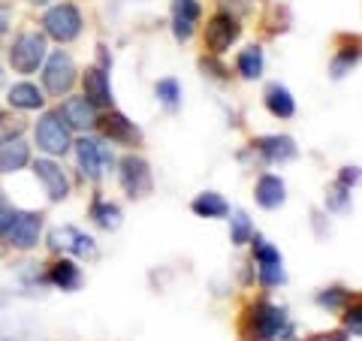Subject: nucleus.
Here are the masks:
<instances>
[{
	"label": "nucleus",
	"instance_id": "1",
	"mask_svg": "<svg viewBox=\"0 0 362 341\" xmlns=\"http://www.w3.org/2000/svg\"><path fill=\"white\" fill-rule=\"evenodd\" d=\"M290 333L293 326L284 308H275L269 302H257L254 308H247V335H251V341H278L287 338Z\"/></svg>",
	"mask_w": 362,
	"mask_h": 341
},
{
	"label": "nucleus",
	"instance_id": "2",
	"mask_svg": "<svg viewBox=\"0 0 362 341\" xmlns=\"http://www.w3.org/2000/svg\"><path fill=\"white\" fill-rule=\"evenodd\" d=\"M42 25H45V33H49L52 40L70 42V40H76L78 33H82V13H78L73 4H58V6H52L49 13H45Z\"/></svg>",
	"mask_w": 362,
	"mask_h": 341
},
{
	"label": "nucleus",
	"instance_id": "3",
	"mask_svg": "<svg viewBox=\"0 0 362 341\" xmlns=\"http://www.w3.org/2000/svg\"><path fill=\"white\" fill-rule=\"evenodd\" d=\"M45 58V37L42 33H21L9 49V64H13L16 73H33Z\"/></svg>",
	"mask_w": 362,
	"mask_h": 341
},
{
	"label": "nucleus",
	"instance_id": "4",
	"mask_svg": "<svg viewBox=\"0 0 362 341\" xmlns=\"http://www.w3.org/2000/svg\"><path fill=\"white\" fill-rule=\"evenodd\" d=\"M37 145L45 154H66L70 151V127L64 124V118L58 112H49L42 115L37 124Z\"/></svg>",
	"mask_w": 362,
	"mask_h": 341
},
{
	"label": "nucleus",
	"instance_id": "5",
	"mask_svg": "<svg viewBox=\"0 0 362 341\" xmlns=\"http://www.w3.org/2000/svg\"><path fill=\"white\" fill-rule=\"evenodd\" d=\"M42 82L49 88V94L61 97L66 94L73 85H76V64L66 52H54L49 64H45V73H42Z\"/></svg>",
	"mask_w": 362,
	"mask_h": 341
},
{
	"label": "nucleus",
	"instance_id": "6",
	"mask_svg": "<svg viewBox=\"0 0 362 341\" xmlns=\"http://www.w3.org/2000/svg\"><path fill=\"white\" fill-rule=\"evenodd\" d=\"M40 230H42L40 212H18V214H13V221H9L6 238L18 251H30V248L40 242Z\"/></svg>",
	"mask_w": 362,
	"mask_h": 341
},
{
	"label": "nucleus",
	"instance_id": "7",
	"mask_svg": "<svg viewBox=\"0 0 362 341\" xmlns=\"http://www.w3.org/2000/svg\"><path fill=\"white\" fill-rule=\"evenodd\" d=\"M254 254H257L259 281H263V287H278V284L287 281V272H284V266H281L278 248H272L266 238H254Z\"/></svg>",
	"mask_w": 362,
	"mask_h": 341
},
{
	"label": "nucleus",
	"instance_id": "8",
	"mask_svg": "<svg viewBox=\"0 0 362 341\" xmlns=\"http://www.w3.org/2000/svg\"><path fill=\"white\" fill-rule=\"evenodd\" d=\"M76 157H78V166H82V173L88 178H100L103 169L112 166V154L106 149V142H97V139H78Z\"/></svg>",
	"mask_w": 362,
	"mask_h": 341
},
{
	"label": "nucleus",
	"instance_id": "9",
	"mask_svg": "<svg viewBox=\"0 0 362 341\" xmlns=\"http://www.w3.org/2000/svg\"><path fill=\"white\" fill-rule=\"evenodd\" d=\"M239 30L242 28H239V21H235L233 16L218 13L209 21V28H206V45L214 54H223L235 40H239Z\"/></svg>",
	"mask_w": 362,
	"mask_h": 341
},
{
	"label": "nucleus",
	"instance_id": "10",
	"mask_svg": "<svg viewBox=\"0 0 362 341\" xmlns=\"http://www.w3.org/2000/svg\"><path fill=\"white\" fill-rule=\"evenodd\" d=\"M121 185L130 197H145L151 190V169L142 157H133L127 154L121 161Z\"/></svg>",
	"mask_w": 362,
	"mask_h": 341
},
{
	"label": "nucleus",
	"instance_id": "11",
	"mask_svg": "<svg viewBox=\"0 0 362 341\" xmlns=\"http://www.w3.org/2000/svg\"><path fill=\"white\" fill-rule=\"evenodd\" d=\"M33 173H37V178L42 181V187L49 193L52 202H61V200L70 197V181H66L64 169L54 161H37L33 163Z\"/></svg>",
	"mask_w": 362,
	"mask_h": 341
},
{
	"label": "nucleus",
	"instance_id": "12",
	"mask_svg": "<svg viewBox=\"0 0 362 341\" xmlns=\"http://www.w3.org/2000/svg\"><path fill=\"white\" fill-rule=\"evenodd\" d=\"M58 115L64 118L66 127H76V130L97 127V106H90L85 97H70V100H64V106H61Z\"/></svg>",
	"mask_w": 362,
	"mask_h": 341
},
{
	"label": "nucleus",
	"instance_id": "13",
	"mask_svg": "<svg viewBox=\"0 0 362 341\" xmlns=\"http://www.w3.org/2000/svg\"><path fill=\"white\" fill-rule=\"evenodd\" d=\"M199 16H202V9H199L197 0H175L173 4V33H175L178 42H187L194 37Z\"/></svg>",
	"mask_w": 362,
	"mask_h": 341
},
{
	"label": "nucleus",
	"instance_id": "14",
	"mask_svg": "<svg viewBox=\"0 0 362 341\" xmlns=\"http://www.w3.org/2000/svg\"><path fill=\"white\" fill-rule=\"evenodd\" d=\"M30 161V149L21 136H6L0 142V173H18Z\"/></svg>",
	"mask_w": 362,
	"mask_h": 341
},
{
	"label": "nucleus",
	"instance_id": "15",
	"mask_svg": "<svg viewBox=\"0 0 362 341\" xmlns=\"http://www.w3.org/2000/svg\"><path fill=\"white\" fill-rule=\"evenodd\" d=\"M100 130H103L106 139L112 142H124V145H133L139 142V127H136L133 121H127L121 115V112H112V115H106L103 121H97Z\"/></svg>",
	"mask_w": 362,
	"mask_h": 341
},
{
	"label": "nucleus",
	"instance_id": "16",
	"mask_svg": "<svg viewBox=\"0 0 362 341\" xmlns=\"http://www.w3.org/2000/svg\"><path fill=\"white\" fill-rule=\"evenodd\" d=\"M85 100L90 106H112V88L106 70H100V67L85 70Z\"/></svg>",
	"mask_w": 362,
	"mask_h": 341
},
{
	"label": "nucleus",
	"instance_id": "17",
	"mask_svg": "<svg viewBox=\"0 0 362 341\" xmlns=\"http://www.w3.org/2000/svg\"><path fill=\"white\" fill-rule=\"evenodd\" d=\"M257 149L263 151V157L269 163H284L296 157V142L290 136H266V139L257 142Z\"/></svg>",
	"mask_w": 362,
	"mask_h": 341
},
{
	"label": "nucleus",
	"instance_id": "18",
	"mask_svg": "<svg viewBox=\"0 0 362 341\" xmlns=\"http://www.w3.org/2000/svg\"><path fill=\"white\" fill-rule=\"evenodd\" d=\"M287 200V190H284V181L278 175H263L257 181V202L263 209H281Z\"/></svg>",
	"mask_w": 362,
	"mask_h": 341
},
{
	"label": "nucleus",
	"instance_id": "19",
	"mask_svg": "<svg viewBox=\"0 0 362 341\" xmlns=\"http://www.w3.org/2000/svg\"><path fill=\"white\" fill-rule=\"evenodd\" d=\"M266 109L275 118H293V112H296V100L290 97V91L284 85H272L266 91Z\"/></svg>",
	"mask_w": 362,
	"mask_h": 341
},
{
	"label": "nucleus",
	"instance_id": "20",
	"mask_svg": "<svg viewBox=\"0 0 362 341\" xmlns=\"http://www.w3.org/2000/svg\"><path fill=\"white\" fill-rule=\"evenodd\" d=\"M190 209H194V214H199V218H223V214L230 212L226 200L221 197V193H214V190L199 193V197L190 202Z\"/></svg>",
	"mask_w": 362,
	"mask_h": 341
},
{
	"label": "nucleus",
	"instance_id": "21",
	"mask_svg": "<svg viewBox=\"0 0 362 341\" xmlns=\"http://www.w3.org/2000/svg\"><path fill=\"white\" fill-rule=\"evenodd\" d=\"M49 278H52L54 287H61L66 293H73V290L82 287V272H78V266L70 263V260H61V263H54Z\"/></svg>",
	"mask_w": 362,
	"mask_h": 341
},
{
	"label": "nucleus",
	"instance_id": "22",
	"mask_svg": "<svg viewBox=\"0 0 362 341\" xmlns=\"http://www.w3.org/2000/svg\"><path fill=\"white\" fill-rule=\"evenodd\" d=\"M9 103L16 109H40L45 103V97L37 85L21 82V85H13V91H9Z\"/></svg>",
	"mask_w": 362,
	"mask_h": 341
},
{
	"label": "nucleus",
	"instance_id": "23",
	"mask_svg": "<svg viewBox=\"0 0 362 341\" xmlns=\"http://www.w3.org/2000/svg\"><path fill=\"white\" fill-rule=\"evenodd\" d=\"M90 218H94L103 230H118L121 226V209L115 206V202H94V209H90Z\"/></svg>",
	"mask_w": 362,
	"mask_h": 341
},
{
	"label": "nucleus",
	"instance_id": "24",
	"mask_svg": "<svg viewBox=\"0 0 362 341\" xmlns=\"http://www.w3.org/2000/svg\"><path fill=\"white\" fill-rule=\"evenodd\" d=\"M239 73L245 79H259V73H263V49L259 45H247L239 54Z\"/></svg>",
	"mask_w": 362,
	"mask_h": 341
},
{
	"label": "nucleus",
	"instance_id": "25",
	"mask_svg": "<svg viewBox=\"0 0 362 341\" xmlns=\"http://www.w3.org/2000/svg\"><path fill=\"white\" fill-rule=\"evenodd\" d=\"M230 238H233V245H245V242H251V238H254V224H251V218H247L245 212H233V218H230Z\"/></svg>",
	"mask_w": 362,
	"mask_h": 341
},
{
	"label": "nucleus",
	"instance_id": "26",
	"mask_svg": "<svg viewBox=\"0 0 362 341\" xmlns=\"http://www.w3.org/2000/svg\"><path fill=\"white\" fill-rule=\"evenodd\" d=\"M154 94H157V100H160L163 106H169V109H175V106L181 103V88H178L175 79H160V82L154 85Z\"/></svg>",
	"mask_w": 362,
	"mask_h": 341
},
{
	"label": "nucleus",
	"instance_id": "27",
	"mask_svg": "<svg viewBox=\"0 0 362 341\" xmlns=\"http://www.w3.org/2000/svg\"><path fill=\"white\" fill-rule=\"evenodd\" d=\"M76 236H78L76 226H58V230L49 233V248L52 251H73Z\"/></svg>",
	"mask_w": 362,
	"mask_h": 341
},
{
	"label": "nucleus",
	"instance_id": "28",
	"mask_svg": "<svg viewBox=\"0 0 362 341\" xmlns=\"http://www.w3.org/2000/svg\"><path fill=\"white\" fill-rule=\"evenodd\" d=\"M317 302H320L323 308L338 311V308H341V305L347 302V290H341V287H329V290H323L320 296H317Z\"/></svg>",
	"mask_w": 362,
	"mask_h": 341
},
{
	"label": "nucleus",
	"instance_id": "29",
	"mask_svg": "<svg viewBox=\"0 0 362 341\" xmlns=\"http://www.w3.org/2000/svg\"><path fill=\"white\" fill-rule=\"evenodd\" d=\"M347 202H350V187H344V185H335L329 190V197H326V206H329L332 212H344Z\"/></svg>",
	"mask_w": 362,
	"mask_h": 341
},
{
	"label": "nucleus",
	"instance_id": "30",
	"mask_svg": "<svg viewBox=\"0 0 362 341\" xmlns=\"http://www.w3.org/2000/svg\"><path fill=\"white\" fill-rule=\"evenodd\" d=\"M70 254H76V257H97V245H94V238L90 236H85V233H78L76 236V245H73V251Z\"/></svg>",
	"mask_w": 362,
	"mask_h": 341
},
{
	"label": "nucleus",
	"instance_id": "31",
	"mask_svg": "<svg viewBox=\"0 0 362 341\" xmlns=\"http://www.w3.org/2000/svg\"><path fill=\"white\" fill-rule=\"evenodd\" d=\"M356 64V49H350V52H341V58H335L332 64V79H341L347 76V70Z\"/></svg>",
	"mask_w": 362,
	"mask_h": 341
},
{
	"label": "nucleus",
	"instance_id": "32",
	"mask_svg": "<svg viewBox=\"0 0 362 341\" xmlns=\"http://www.w3.org/2000/svg\"><path fill=\"white\" fill-rule=\"evenodd\" d=\"M13 206H9V200H6V193L0 190V236H6L9 230V221H13Z\"/></svg>",
	"mask_w": 362,
	"mask_h": 341
},
{
	"label": "nucleus",
	"instance_id": "33",
	"mask_svg": "<svg viewBox=\"0 0 362 341\" xmlns=\"http://www.w3.org/2000/svg\"><path fill=\"white\" fill-rule=\"evenodd\" d=\"M356 181H359V169H356V166H344V169H341V178H338V185L354 187Z\"/></svg>",
	"mask_w": 362,
	"mask_h": 341
},
{
	"label": "nucleus",
	"instance_id": "34",
	"mask_svg": "<svg viewBox=\"0 0 362 341\" xmlns=\"http://www.w3.org/2000/svg\"><path fill=\"white\" fill-rule=\"evenodd\" d=\"M347 326H350V333L359 335V308H350L347 314Z\"/></svg>",
	"mask_w": 362,
	"mask_h": 341
},
{
	"label": "nucleus",
	"instance_id": "35",
	"mask_svg": "<svg viewBox=\"0 0 362 341\" xmlns=\"http://www.w3.org/2000/svg\"><path fill=\"white\" fill-rule=\"evenodd\" d=\"M6 28H9V9H6V6H0V37L6 33Z\"/></svg>",
	"mask_w": 362,
	"mask_h": 341
},
{
	"label": "nucleus",
	"instance_id": "36",
	"mask_svg": "<svg viewBox=\"0 0 362 341\" xmlns=\"http://www.w3.org/2000/svg\"><path fill=\"white\" fill-rule=\"evenodd\" d=\"M314 341H347L344 333H329V335H317Z\"/></svg>",
	"mask_w": 362,
	"mask_h": 341
},
{
	"label": "nucleus",
	"instance_id": "37",
	"mask_svg": "<svg viewBox=\"0 0 362 341\" xmlns=\"http://www.w3.org/2000/svg\"><path fill=\"white\" fill-rule=\"evenodd\" d=\"M30 4H33V6H45V4H49V0H30Z\"/></svg>",
	"mask_w": 362,
	"mask_h": 341
},
{
	"label": "nucleus",
	"instance_id": "38",
	"mask_svg": "<svg viewBox=\"0 0 362 341\" xmlns=\"http://www.w3.org/2000/svg\"><path fill=\"white\" fill-rule=\"evenodd\" d=\"M0 85H4V67H0Z\"/></svg>",
	"mask_w": 362,
	"mask_h": 341
}]
</instances>
